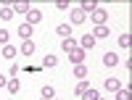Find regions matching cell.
I'll use <instances>...</instances> for the list:
<instances>
[{"label":"cell","instance_id":"5b68a950","mask_svg":"<svg viewBox=\"0 0 132 100\" xmlns=\"http://www.w3.org/2000/svg\"><path fill=\"white\" fill-rule=\"evenodd\" d=\"M85 19H87V13L82 8H74L71 11V24H85Z\"/></svg>","mask_w":132,"mask_h":100},{"label":"cell","instance_id":"4316f807","mask_svg":"<svg viewBox=\"0 0 132 100\" xmlns=\"http://www.w3.org/2000/svg\"><path fill=\"white\" fill-rule=\"evenodd\" d=\"M0 87H5V76L3 74H0Z\"/></svg>","mask_w":132,"mask_h":100},{"label":"cell","instance_id":"52a82bcc","mask_svg":"<svg viewBox=\"0 0 132 100\" xmlns=\"http://www.w3.org/2000/svg\"><path fill=\"white\" fill-rule=\"evenodd\" d=\"M13 13L27 16V13H29V3H27V0H19V3H13Z\"/></svg>","mask_w":132,"mask_h":100},{"label":"cell","instance_id":"4fadbf2b","mask_svg":"<svg viewBox=\"0 0 132 100\" xmlns=\"http://www.w3.org/2000/svg\"><path fill=\"white\" fill-rule=\"evenodd\" d=\"M19 37L21 40H29L32 37V26L29 24H19Z\"/></svg>","mask_w":132,"mask_h":100},{"label":"cell","instance_id":"44dd1931","mask_svg":"<svg viewBox=\"0 0 132 100\" xmlns=\"http://www.w3.org/2000/svg\"><path fill=\"white\" fill-rule=\"evenodd\" d=\"M56 63H58V58H56V55H45V58H42V66H48V69H53Z\"/></svg>","mask_w":132,"mask_h":100},{"label":"cell","instance_id":"7a4b0ae2","mask_svg":"<svg viewBox=\"0 0 132 100\" xmlns=\"http://www.w3.org/2000/svg\"><path fill=\"white\" fill-rule=\"evenodd\" d=\"M106 16H108V13H106V8H95L93 13H90V19L95 21V26H101V24H106Z\"/></svg>","mask_w":132,"mask_h":100},{"label":"cell","instance_id":"8992f818","mask_svg":"<svg viewBox=\"0 0 132 100\" xmlns=\"http://www.w3.org/2000/svg\"><path fill=\"white\" fill-rule=\"evenodd\" d=\"M106 90H108V92H116V90H122V82H119L116 76H108V79H106Z\"/></svg>","mask_w":132,"mask_h":100},{"label":"cell","instance_id":"ffe728a7","mask_svg":"<svg viewBox=\"0 0 132 100\" xmlns=\"http://www.w3.org/2000/svg\"><path fill=\"white\" fill-rule=\"evenodd\" d=\"M5 90L16 95V92H19V79H8V82H5Z\"/></svg>","mask_w":132,"mask_h":100},{"label":"cell","instance_id":"ba28073f","mask_svg":"<svg viewBox=\"0 0 132 100\" xmlns=\"http://www.w3.org/2000/svg\"><path fill=\"white\" fill-rule=\"evenodd\" d=\"M101 61H103V66H108V69H111V66H116V63H119V55H116V53H106Z\"/></svg>","mask_w":132,"mask_h":100},{"label":"cell","instance_id":"30bf717a","mask_svg":"<svg viewBox=\"0 0 132 100\" xmlns=\"http://www.w3.org/2000/svg\"><path fill=\"white\" fill-rule=\"evenodd\" d=\"M93 37H95V40H106V37H108V26H106V24H101V26H95V32H93Z\"/></svg>","mask_w":132,"mask_h":100},{"label":"cell","instance_id":"5bb4252c","mask_svg":"<svg viewBox=\"0 0 132 100\" xmlns=\"http://www.w3.org/2000/svg\"><path fill=\"white\" fill-rule=\"evenodd\" d=\"M116 100H132V90H129V84H127V90L122 87V90H116Z\"/></svg>","mask_w":132,"mask_h":100},{"label":"cell","instance_id":"484cf974","mask_svg":"<svg viewBox=\"0 0 132 100\" xmlns=\"http://www.w3.org/2000/svg\"><path fill=\"white\" fill-rule=\"evenodd\" d=\"M56 8H58V11H66V8H69V0H58Z\"/></svg>","mask_w":132,"mask_h":100},{"label":"cell","instance_id":"277c9868","mask_svg":"<svg viewBox=\"0 0 132 100\" xmlns=\"http://www.w3.org/2000/svg\"><path fill=\"white\" fill-rule=\"evenodd\" d=\"M69 61L77 66V63H85V50H79V48H74L71 53H69Z\"/></svg>","mask_w":132,"mask_h":100},{"label":"cell","instance_id":"e0dca14e","mask_svg":"<svg viewBox=\"0 0 132 100\" xmlns=\"http://www.w3.org/2000/svg\"><path fill=\"white\" fill-rule=\"evenodd\" d=\"M56 32H58V37H63V40H66V37L71 34V24H61V26H58Z\"/></svg>","mask_w":132,"mask_h":100},{"label":"cell","instance_id":"603a6c76","mask_svg":"<svg viewBox=\"0 0 132 100\" xmlns=\"http://www.w3.org/2000/svg\"><path fill=\"white\" fill-rule=\"evenodd\" d=\"M0 19H3V21L13 19V8H0Z\"/></svg>","mask_w":132,"mask_h":100},{"label":"cell","instance_id":"83f0119b","mask_svg":"<svg viewBox=\"0 0 132 100\" xmlns=\"http://www.w3.org/2000/svg\"><path fill=\"white\" fill-rule=\"evenodd\" d=\"M42 100H45V97H42Z\"/></svg>","mask_w":132,"mask_h":100},{"label":"cell","instance_id":"7402d4cb","mask_svg":"<svg viewBox=\"0 0 132 100\" xmlns=\"http://www.w3.org/2000/svg\"><path fill=\"white\" fill-rule=\"evenodd\" d=\"M53 95H56V90H53L50 84H45V87H42V97H45V100H53Z\"/></svg>","mask_w":132,"mask_h":100},{"label":"cell","instance_id":"ac0fdd59","mask_svg":"<svg viewBox=\"0 0 132 100\" xmlns=\"http://www.w3.org/2000/svg\"><path fill=\"white\" fill-rule=\"evenodd\" d=\"M16 53H19V50H16L13 45H3V58H16Z\"/></svg>","mask_w":132,"mask_h":100},{"label":"cell","instance_id":"3957f363","mask_svg":"<svg viewBox=\"0 0 132 100\" xmlns=\"http://www.w3.org/2000/svg\"><path fill=\"white\" fill-rule=\"evenodd\" d=\"M95 45V37L93 34H85V37H79V42H77V48H79V50H90Z\"/></svg>","mask_w":132,"mask_h":100},{"label":"cell","instance_id":"9a60e30c","mask_svg":"<svg viewBox=\"0 0 132 100\" xmlns=\"http://www.w3.org/2000/svg\"><path fill=\"white\" fill-rule=\"evenodd\" d=\"M79 8H82V11H85V13H93V11H95V8H98V3H95V0H85V3H82V5H79Z\"/></svg>","mask_w":132,"mask_h":100},{"label":"cell","instance_id":"d4e9b609","mask_svg":"<svg viewBox=\"0 0 132 100\" xmlns=\"http://www.w3.org/2000/svg\"><path fill=\"white\" fill-rule=\"evenodd\" d=\"M8 37H11L8 32H5V29H0V42H3V45H8Z\"/></svg>","mask_w":132,"mask_h":100},{"label":"cell","instance_id":"8fae6325","mask_svg":"<svg viewBox=\"0 0 132 100\" xmlns=\"http://www.w3.org/2000/svg\"><path fill=\"white\" fill-rule=\"evenodd\" d=\"M21 53L32 55V53H35V42H32V40H21Z\"/></svg>","mask_w":132,"mask_h":100},{"label":"cell","instance_id":"d6986e66","mask_svg":"<svg viewBox=\"0 0 132 100\" xmlns=\"http://www.w3.org/2000/svg\"><path fill=\"white\" fill-rule=\"evenodd\" d=\"M119 45H122V48H129L132 45V34H129V32H124V34L119 37Z\"/></svg>","mask_w":132,"mask_h":100},{"label":"cell","instance_id":"9c48e42d","mask_svg":"<svg viewBox=\"0 0 132 100\" xmlns=\"http://www.w3.org/2000/svg\"><path fill=\"white\" fill-rule=\"evenodd\" d=\"M74 76H77L79 82L87 79V66H85V63H77V66H74Z\"/></svg>","mask_w":132,"mask_h":100},{"label":"cell","instance_id":"cb8c5ba5","mask_svg":"<svg viewBox=\"0 0 132 100\" xmlns=\"http://www.w3.org/2000/svg\"><path fill=\"white\" fill-rule=\"evenodd\" d=\"M82 97H85V100H98L101 95H98V90H93V87H90V90H87V92H85Z\"/></svg>","mask_w":132,"mask_h":100},{"label":"cell","instance_id":"7c38bea8","mask_svg":"<svg viewBox=\"0 0 132 100\" xmlns=\"http://www.w3.org/2000/svg\"><path fill=\"white\" fill-rule=\"evenodd\" d=\"M87 90H90V84H87V79H82L79 84H77V87H74V95H77V97H82V95H85Z\"/></svg>","mask_w":132,"mask_h":100},{"label":"cell","instance_id":"6da1fadb","mask_svg":"<svg viewBox=\"0 0 132 100\" xmlns=\"http://www.w3.org/2000/svg\"><path fill=\"white\" fill-rule=\"evenodd\" d=\"M40 21H42V11L29 8V13H27V24H29V26H35V24H40Z\"/></svg>","mask_w":132,"mask_h":100},{"label":"cell","instance_id":"2e32d148","mask_svg":"<svg viewBox=\"0 0 132 100\" xmlns=\"http://www.w3.org/2000/svg\"><path fill=\"white\" fill-rule=\"evenodd\" d=\"M61 45H63V50H66V53H71V50L77 48V40H71V37H66V40H61Z\"/></svg>","mask_w":132,"mask_h":100}]
</instances>
